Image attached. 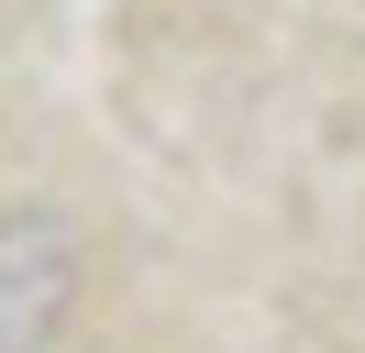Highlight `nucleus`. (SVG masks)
<instances>
[{
    "label": "nucleus",
    "instance_id": "obj_1",
    "mask_svg": "<svg viewBox=\"0 0 365 353\" xmlns=\"http://www.w3.org/2000/svg\"><path fill=\"white\" fill-rule=\"evenodd\" d=\"M67 298H78V254H67V232H56L45 210L0 221V353H45L56 320H67Z\"/></svg>",
    "mask_w": 365,
    "mask_h": 353
}]
</instances>
